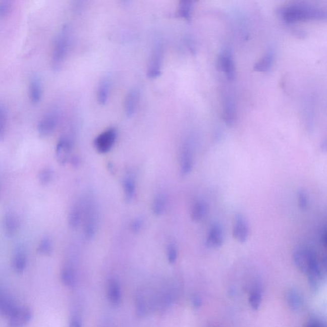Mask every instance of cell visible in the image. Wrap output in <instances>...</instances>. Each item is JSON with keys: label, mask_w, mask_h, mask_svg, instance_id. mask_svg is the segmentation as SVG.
<instances>
[{"label": "cell", "mask_w": 327, "mask_h": 327, "mask_svg": "<svg viewBox=\"0 0 327 327\" xmlns=\"http://www.w3.org/2000/svg\"><path fill=\"white\" fill-rule=\"evenodd\" d=\"M295 265L302 273L306 274L312 292H318L324 278L322 263L313 250L300 248L293 256Z\"/></svg>", "instance_id": "cell-1"}, {"label": "cell", "mask_w": 327, "mask_h": 327, "mask_svg": "<svg viewBox=\"0 0 327 327\" xmlns=\"http://www.w3.org/2000/svg\"><path fill=\"white\" fill-rule=\"evenodd\" d=\"M27 264V257L22 250L17 251L13 257V267L17 273H22Z\"/></svg>", "instance_id": "cell-26"}, {"label": "cell", "mask_w": 327, "mask_h": 327, "mask_svg": "<svg viewBox=\"0 0 327 327\" xmlns=\"http://www.w3.org/2000/svg\"><path fill=\"white\" fill-rule=\"evenodd\" d=\"M299 206L302 210H305L308 207V198L304 191H300L298 194Z\"/></svg>", "instance_id": "cell-36"}, {"label": "cell", "mask_w": 327, "mask_h": 327, "mask_svg": "<svg viewBox=\"0 0 327 327\" xmlns=\"http://www.w3.org/2000/svg\"><path fill=\"white\" fill-rule=\"evenodd\" d=\"M32 318V312L27 307L19 306L14 313L8 318V327H25Z\"/></svg>", "instance_id": "cell-9"}, {"label": "cell", "mask_w": 327, "mask_h": 327, "mask_svg": "<svg viewBox=\"0 0 327 327\" xmlns=\"http://www.w3.org/2000/svg\"><path fill=\"white\" fill-rule=\"evenodd\" d=\"M12 9V3L9 1L0 2V18L8 15Z\"/></svg>", "instance_id": "cell-37"}, {"label": "cell", "mask_w": 327, "mask_h": 327, "mask_svg": "<svg viewBox=\"0 0 327 327\" xmlns=\"http://www.w3.org/2000/svg\"><path fill=\"white\" fill-rule=\"evenodd\" d=\"M72 148L73 143L69 137L64 136L60 139L56 148V158L60 165H65L68 162Z\"/></svg>", "instance_id": "cell-11"}, {"label": "cell", "mask_w": 327, "mask_h": 327, "mask_svg": "<svg viewBox=\"0 0 327 327\" xmlns=\"http://www.w3.org/2000/svg\"><path fill=\"white\" fill-rule=\"evenodd\" d=\"M117 138V132L114 128H110L98 135L94 141L96 150L100 153H107L112 150Z\"/></svg>", "instance_id": "cell-7"}, {"label": "cell", "mask_w": 327, "mask_h": 327, "mask_svg": "<svg viewBox=\"0 0 327 327\" xmlns=\"http://www.w3.org/2000/svg\"><path fill=\"white\" fill-rule=\"evenodd\" d=\"M53 178V172L50 168H44L40 171L38 175V182L42 186H46L52 181Z\"/></svg>", "instance_id": "cell-32"}, {"label": "cell", "mask_w": 327, "mask_h": 327, "mask_svg": "<svg viewBox=\"0 0 327 327\" xmlns=\"http://www.w3.org/2000/svg\"><path fill=\"white\" fill-rule=\"evenodd\" d=\"M136 313L139 317L146 316L147 313V307L145 304V300L141 296H139L136 299Z\"/></svg>", "instance_id": "cell-34"}, {"label": "cell", "mask_w": 327, "mask_h": 327, "mask_svg": "<svg viewBox=\"0 0 327 327\" xmlns=\"http://www.w3.org/2000/svg\"><path fill=\"white\" fill-rule=\"evenodd\" d=\"M167 197L164 193H158L153 199L152 206L153 213L156 216L162 215L167 207Z\"/></svg>", "instance_id": "cell-28"}, {"label": "cell", "mask_w": 327, "mask_h": 327, "mask_svg": "<svg viewBox=\"0 0 327 327\" xmlns=\"http://www.w3.org/2000/svg\"><path fill=\"white\" fill-rule=\"evenodd\" d=\"M223 99L224 118L227 124L232 126L235 121L236 107H235L234 95L229 88H226L224 90Z\"/></svg>", "instance_id": "cell-8"}, {"label": "cell", "mask_w": 327, "mask_h": 327, "mask_svg": "<svg viewBox=\"0 0 327 327\" xmlns=\"http://www.w3.org/2000/svg\"><path fill=\"white\" fill-rule=\"evenodd\" d=\"M18 307L9 296L0 292V314L2 316L10 318Z\"/></svg>", "instance_id": "cell-16"}, {"label": "cell", "mask_w": 327, "mask_h": 327, "mask_svg": "<svg viewBox=\"0 0 327 327\" xmlns=\"http://www.w3.org/2000/svg\"><path fill=\"white\" fill-rule=\"evenodd\" d=\"M83 202H76L70 211L69 215V224L72 228H77L81 225L83 221Z\"/></svg>", "instance_id": "cell-18"}, {"label": "cell", "mask_w": 327, "mask_h": 327, "mask_svg": "<svg viewBox=\"0 0 327 327\" xmlns=\"http://www.w3.org/2000/svg\"><path fill=\"white\" fill-rule=\"evenodd\" d=\"M69 327H82V323L80 320L78 318H73L70 322Z\"/></svg>", "instance_id": "cell-41"}, {"label": "cell", "mask_w": 327, "mask_h": 327, "mask_svg": "<svg viewBox=\"0 0 327 327\" xmlns=\"http://www.w3.org/2000/svg\"><path fill=\"white\" fill-rule=\"evenodd\" d=\"M321 243L323 245L324 247H326V231L324 229L323 233H322L321 236Z\"/></svg>", "instance_id": "cell-42"}, {"label": "cell", "mask_w": 327, "mask_h": 327, "mask_svg": "<svg viewBox=\"0 0 327 327\" xmlns=\"http://www.w3.org/2000/svg\"><path fill=\"white\" fill-rule=\"evenodd\" d=\"M38 253L44 255V256H49L52 253V243L51 240L49 237H45L40 242L38 245Z\"/></svg>", "instance_id": "cell-31"}, {"label": "cell", "mask_w": 327, "mask_h": 327, "mask_svg": "<svg viewBox=\"0 0 327 327\" xmlns=\"http://www.w3.org/2000/svg\"><path fill=\"white\" fill-rule=\"evenodd\" d=\"M29 91H30V97L32 102L34 104L39 102L42 96V86L39 77L36 75L32 77L30 79Z\"/></svg>", "instance_id": "cell-20"}, {"label": "cell", "mask_w": 327, "mask_h": 327, "mask_svg": "<svg viewBox=\"0 0 327 327\" xmlns=\"http://www.w3.org/2000/svg\"><path fill=\"white\" fill-rule=\"evenodd\" d=\"M262 301V290L260 286L256 285L250 293L249 302L252 309L256 311L260 307Z\"/></svg>", "instance_id": "cell-29"}, {"label": "cell", "mask_w": 327, "mask_h": 327, "mask_svg": "<svg viewBox=\"0 0 327 327\" xmlns=\"http://www.w3.org/2000/svg\"><path fill=\"white\" fill-rule=\"evenodd\" d=\"M305 327H326L320 320L318 319H311Z\"/></svg>", "instance_id": "cell-39"}, {"label": "cell", "mask_w": 327, "mask_h": 327, "mask_svg": "<svg viewBox=\"0 0 327 327\" xmlns=\"http://www.w3.org/2000/svg\"><path fill=\"white\" fill-rule=\"evenodd\" d=\"M192 2L188 0L180 2L179 9V14L180 17L190 20L191 16Z\"/></svg>", "instance_id": "cell-30"}, {"label": "cell", "mask_w": 327, "mask_h": 327, "mask_svg": "<svg viewBox=\"0 0 327 327\" xmlns=\"http://www.w3.org/2000/svg\"><path fill=\"white\" fill-rule=\"evenodd\" d=\"M7 119L6 110L4 105L0 104V141H3L6 136Z\"/></svg>", "instance_id": "cell-33"}, {"label": "cell", "mask_w": 327, "mask_h": 327, "mask_svg": "<svg viewBox=\"0 0 327 327\" xmlns=\"http://www.w3.org/2000/svg\"><path fill=\"white\" fill-rule=\"evenodd\" d=\"M191 302L194 308H199L202 305V300L198 295H193L192 297Z\"/></svg>", "instance_id": "cell-40"}, {"label": "cell", "mask_w": 327, "mask_h": 327, "mask_svg": "<svg viewBox=\"0 0 327 327\" xmlns=\"http://www.w3.org/2000/svg\"><path fill=\"white\" fill-rule=\"evenodd\" d=\"M0 198H1V185H0Z\"/></svg>", "instance_id": "cell-43"}, {"label": "cell", "mask_w": 327, "mask_h": 327, "mask_svg": "<svg viewBox=\"0 0 327 327\" xmlns=\"http://www.w3.org/2000/svg\"><path fill=\"white\" fill-rule=\"evenodd\" d=\"M279 11L283 20L288 24L302 21L320 20L326 18L325 9L305 2H293L282 7Z\"/></svg>", "instance_id": "cell-2"}, {"label": "cell", "mask_w": 327, "mask_h": 327, "mask_svg": "<svg viewBox=\"0 0 327 327\" xmlns=\"http://www.w3.org/2000/svg\"><path fill=\"white\" fill-rule=\"evenodd\" d=\"M208 206L203 201H196L192 206L191 210V219L194 222H200L203 220L207 212Z\"/></svg>", "instance_id": "cell-25"}, {"label": "cell", "mask_w": 327, "mask_h": 327, "mask_svg": "<svg viewBox=\"0 0 327 327\" xmlns=\"http://www.w3.org/2000/svg\"><path fill=\"white\" fill-rule=\"evenodd\" d=\"M125 198L127 202H131L136 193V182L132 175H127L123 181Z\"/></svg>", "instance_id": "cell-22"}, {"label": "cell", "mask_w": 327, "mask_h": 327, "mask_svg": "<svg viewBox=\"0 0 327 327\" xmlns=\"http://www.w3.org/2000/svg\"><path fill=\"white\" fill-rule=\"evenodd\" d=\"M143 226V221L140 218H136L131 224V229L134 233L140 232Z\"/></svg>", "instance_id": "cell-38"}, {"label": "cell", "mask_w": 327, "mask_h": 327, "mask_svg": "<svg viewBox=\"0 0 327 327\" xmlns=\"http://www.w3.org/2000/svg\"><path fill=\"white\" fill-rule=\"evenodd\" d=\"M286 300L288 306L294 311H299L304 305V299L299 292L295 289H290L286 293Z\"/></svg>", "instance_id": "cell-17"}, {"label": "cell", "mask_w": 327, "mask_h": 327, "mask_svg": "<svg viewBox=\"0 0 327 327\" xmlns=\"http://www.w3.org/2000/svg\"><path fill=\"white\" fill-rule=\"evenodd\" d=\"M139 98V93L137 89H132L127 95L125 100V112L127 117H131L135 114Z\"/></svg>", "instance_id": "cell-19"}, {"label": "cell", "mask_w": 327, "mask_h": 327, "mask_svg": "<svg viewBox=\"0 0 327 327\" xmlns=\"http://www.w3.org/2000/svg\"><path fill=\"white\" fill-rule=\"evenodd\" d=\"M20 226L19 218L15 213L9 212L5 215L3 227L5 234L8 237H12L18 232Z\"/></svg>", "instance_id": "cell-15"}, {"label": "cell", "mask_w": 327, "mask_h": 327, "mask_svg": "<svg viewBox=\"0 0 327 327\" xmlns=\"http://www.w3.org/2000/svg\"><path fill=\"white\" fill-rule=\"evenodd\" d=\"M61 280L64 285L68 287L74 285L76 281V274L71 264H66L61 271Z\"/></svg>", "instance_id": "cell-27"}, {"label": "cell", "mask_w": 327, "mask_h": 327, "mask_svg": "<svg viewBox=\"0 0 327 327\" xmlns=\"http://www.w3.org/2000/svg\"><path fill=\"white\" fill-rule=\"evenodd\" d=\"M193 154L191 146L186 142L183 146L180 155V171L184 175H189L193 168Z\"/></svg>", "instance_id": "cell-13"}, {"label": "cell", "mask_w": 327, "mask_h": 327, "mask_svg": "<svg viewBox=\"0 0 327 327\" xmlns=\"http://www.w3.org/2000/svg\"><path fill=\"white\" fill-rule=\"evenodd\" d=\"M110 86V79L107 77H105L100 82L97 90V99L101 105L106 104L109 97Z\"/></svg>", "instance_id": "cell-24"}, {"label": "cell", "mask_w": 327, "mask_h": 327, "mask_svg": "<svg viewBox=\"0 0 327 327\" xmlns=\"http://www.w3.org/2000/svg\"><path fill=\"white\" fill-rule=\"evenodd\" d=\"M274 61V52L273 50H268L263 57L254 66L255 71L266 73L270 71L273 66Z\"/></svg>", "instance_id": "cell-23"}, {"label": "cell", "mask_w": 327, "mask_h": 327, "mask_svg": "<svg viewBox=\"0 0 327 327\" xmlns=\"http://www.w3.org/2000/svg\"><path fill=\"white\" fill-rule=\"evenodd\" d=\"M224 243V233L222 227L218 224L211 226L209 230L206 244L209 248H220Z\"/></svg>", "instance_id": "cell-14"}, {"label": "cell", "mask_w": 327, "mask_h": 327, "mask_svg": "<svg viewBox=\"0 0 327 327\" xmlns=\"http://www.w3.org/2000/svg\"><path fill=\"white\" fill-rule=\"evenodd\" d=\"M71 33L69 26L65 25L58 35L55 40L52 57V67L54 71H59L63 66L68 53Z\"/></svg>", "instance_id": "cell-4"}, {"label": "cell", "mask_w": 327, "mask_h": 327, "mask_svg": "<svg viewBox=\"0 0 327 327\" xmlns=\"http://www.w3.org/2000/svg\"><path fill=\"white\" fill-rule=\"evenodd\" d=\"M167 256L168 261L170 263H174L177 261L178 257V250L176 245L174 243H170L167 247Z\"/></svg>", "instance_id": "cell-35"}, {"label": "cell", "mask_w": 327, "mask_h": 327, "mask_svg": "<svg viewBox=\"0 0 327 327\" xmlns=\"http://www.w3.org/2000/svg\"><path fill=\"white\" fill-rule=\"evenodd\" d=\"M249 235V226L246 219L242 214H238L235 217L233 229V236L238 242L244 244L247 242Z\"/></svg>", "instance_id": "cell-10"}, {"label": "cell", "mask_w": 327, "mask_h": 327, "mask_svg": "<svg viewBox=\"0 0 327 327\" xmlns=\"http://www.w3.org/2000/svg\"><path fill=\"white\" fill-rule=\"evenodd\" d=\"M59 122V114L57 110H50L38 123L37 131L40 137L45 138L53 133Z\"/></svg>", "instance_id": "cell-6"}, {"label": "cell", "mask_w": 327, "mask_h": 327, "mask_svg": "<svg viewBox=\"0 0 327 327\" xmlns=\"http://www.w3.org/2000/svg\"><path fill=\"white\" fill-rule=\"evenodd\" d=\"M108 299L113 304H119L122 299L121 288L119 282L114 279L108 281L107 285Z\"/></svg>", "instance_id": "cell-21"}, {"label": "cell", "mask_w": 327, "mask_h": 327, "mask_svg": "<svg viewBox=\"0 0 327 327\" xmlns=\"http://www.w3.org/2000/svg\"><path fill=\"white\" fill-rule=\"evenodd\" d=\"M220 64L221 69L228 80L233 81L235 78V67L233 62L232 51L226 49L221 52L220 57Z\"/></svg>", "instance_id": "cell-12"}, {"label": "cell", "mask_w": 327, "mask_h": 327, "mask_svg": "<svg viewBox=\"0 0 327 327\" xmlns=\"http://www.w3.org/2000/svg\"><path fill=\"white\" fill-rule=\"evenodd\" d=\"M162 56V45L159 40L155 41L151 50L150 61H149L147 73L149 78L154 79L160 75Z\"/></svg>", "instance_id": "cell-5"}, {"label": "cell", "mask_w": 327, "mask_h": 327, "mask_svg": "<svg viewBox=\"0 0 327 327\" xmlns=\"http://www.w3.org/2000/svg\"><path fill=\"white\" fill-rule=\"evenodd\" d=\"M83 233L85 239L90 240L94 237L98 226V210L93 196L88 194L83 201Z\"/></svg>", "instance_id": "cell-3"}]
</instances>
